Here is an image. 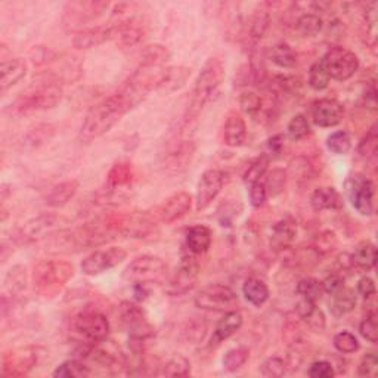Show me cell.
I'll list each match as a JSON object with an SVG mask.
<instances>
[{
    "label": "cell",
    "instance_id": "e7e4bbea",
    "mask_svg": "<svg viewBox=\"0 0 378 378\" xmlns=\"http://www.w3.org/2000/svg\"><path fill=\"white\" fill-rule=\"evenodd\" d=\"M283 146H284V136L283 135H275L268 141V150L273 155L281 153Z\"/></svg>",
    "mask_w": 378,
    "mask_h": 378
},
{
    "label": "cell",
    "instance_id": "bcb514c9",
    "mask_svg": "<svg viewBox=\"0 0 378 378\" xmlns=\"http://www.w3.org/2000/svg\"><path fill=\"white\" fill-rule=\"evenodd\" d=\"M331 77L326 73L325 67L322 65L321 61L312 64V67L309 69V86L314 90H325L328 86H330Z\"/></svg>",
    "mask_w": 378,
    "mask_h": 378
},
{
    "label": "cell",
    "instance_id": "52a82bcc",
    "mask_svg": "<svg viewBox=\"0 0 378 378\" xmlns=\"http://www.w3.org/2000/svg\"><path fill=\"white\" fill-rule=\"evenodd\" d=\"M195 306L203 310L211 312H231L237 310L238 295L237 293L222 284H211L204 287L199 294L195 295Z\"/></svg>",
    "mask_w": 378,
    "mask_h": 378
},
{
    "label": "cell",
    "instance_id": "74e56055",
    "mask_svg": "<svg viewBox=\"0 0 378 378\" xmlns=\"http://www.w3.org/2000/svg\"><path fill=\"white\" fill-rule=\"evenodd\" d=\"M57 378H85L90 375V368L81 359L65 360L52 374Z\"/></svg>",
    "mask_w": 378,
    "mask_h": 378
},
{
    "label": "cell",
    "instance_id": "ac0fdd59",
    "mask_svg": "<svg viewBox=\"0 0 378 378\" xmlns=\"http://www.w3.org/2000/svg\"><path fill=\"white\" fill-rule=\"evenodd\" d=\"M157 222V218H153L148 213H134V215L122 218L117 222V228L119 232L129 238H143L153 231Z\"/></svg>",
    "mask_w": 378,
    "mask_h": 378
},
{
    "label": "cell",
    "instance_id": "cb8c5ba5",
    "mask_svg": "<svg viewBox=\"0 0 378 378\" xmlns=\"http://www.w3.org/2000/svg\"><path fill=\"white\" fill-rule=\"evenodd\" d=\"M295 312H297L299 318L307 324V326L312 331L322 333L325 330V325H326L325 315H324V312L317 306V302L300 297V302L297 303Z\"/></svg>",
    "mask_w": 378,
    "mask_h": 378
},
{
    "label": "cell",
    "instance_id": "ab89813d",
    "mask_svg": "<svg viewBox=\"0 0 378 378\" xmlns=\"http://www.w3.org/2000/svg\"><path fill=\"white\" fill-rule=\"evenodd\" d=\"M295 27H297L299 33L305 37H314L318 36L319 33L322 31L324 27V21L319 15L317 13H312V12H306L302 16H299L297 23H295Z\"/></svg>",
    "mask_w": 378,
    "mask_h": 378
},
{
    "label": "cell",
    "instance_id": "9f6ffc18",
    "mask_svg": "<svg viewBox=\"0 0 378 378\" xmlns=\"http://www.w3.org/2000/svg\"><path fill=\"white\" fill-rule=\"evenodd\" d=\"M378 372V356L377 352H368L360 359L358 367L359 377H375Z\"/></svg>",
    "mask_w": 378,
    "mask_h": 378
},
{
    "label": "cell",
    "instance_id": "e0dca14e",
    "mask_svg": "<svg viewBox=\"0 0 378 378\" xmlns=\"http://www.w3.org/2000/svg\"><path fill=\"white\" fill-rule=\"evenodd\" d=\"M37 364V355L31 350H18L5 353L2 360L4 377L27 375Z\"/></svg>",
    "mask_w": 378,
    "mask_h": 378
},
{
    "label": "cell",
    "instance_id": "4316f807",
    "mask_svg": "<svg viewBox=\"0 0 378 378\" xmlns=\"http://www.w3.org/2000/svg\"><path fill=\"white\" fill-rule=\"evenodd\" d=\"M295 234H297V229L295 225L290 219H283L278 223L273 225L272 234H271V247L275 252H283L287 250L290 245L293 244Z\"/></svg>",
    "mask_w": 378,
    "mask_h": 378
},
{
    "label": "cell",
    "instance_id": "11a10c76",
    "mask_svg": "<svg viewBox=\"0 0 378 378\" xmlns=\"http://www.w3.org/2000/svg\"><path fill=\"white\" fill-rule=\"evenodd\" d=\"M377 143H378V136H377V126L374 124L370 131L367 134V136L359 142L358 146V153L360 154V157H365V158H372L377 154Z\"/></svg>",
    "mask_w": 378,
    "mask_h": 378
},
{
    "label": "cell",
    "instance_id": "5b68a950",
    "mask_svg": "<svg viewBox=\"0 0 378 378\" xmlns=\"http://www.w3.org/2000/svg\"><path fill=\"white\" fill-rule=\"evenodd\" d=\"M344 192L353 208L362 216L374 215V184L372 180L362 175L353 173L344 182Z\"/></svg>",
    "mask_w": 378,
    "mask_h": 378
},
{
    "label": "cell",
    "instance_id": "db71d44e",
    "mask_svg": "<svg viewBox=\"0 0 378 378\" xmlns=\"http://www.w3.org/2000/svg\"><path fill=\"white\" fill-rule=\"evenodd\" d=\"M359 333L370 343L375 344L378 341V325H377L375 310H371L370 314L364 318V321L360 322Z\"/></svg>",
    "mask_w": 378,
    "mask_h": 378
},
{
    "label": "cell",
    "instance_id": "680465c9",
    "mask_svg": "<svg viewBox=\"0 0 378 378\" xmlns=\"http://www.w3.org/2000/svg\"><path fill=\"white\" fill-rule=\"evenodd\" d=\"M307 374L312 378H333L336 371L333 364L328 362V360H317V362L310 365Z\"/></svg>",
    "mask_w": 378,
    "mask_h": 378
},
{
    "label": "cell",
    "instance_id": "7c38bea8",
    "mask_svg": "<svg viewBox=\"0 0 378 378\" xmlns=\"http://www.w3.org/2000/svg\"><path fill=\"white\" fill-rule=\"evenodd\" d=\"M108 6L105 2H71L64 9V25L71 28L86 25L101 16Z\"/></svg>",
    "mask_w": 378,
    "mask_h": 378
},
{
    "label": "cell",
    "instance_id": "f546056e",
    "mask_svg": "<svg viewBox=\"0 0 378 378\" xmlns=\"http://www.w3.org/2000/svg\"><path fill=\"white\" fill-rule=\"evenodd\" d=\"M310 206L315 211L336 210L343 206L341 195L333 187H321L314 191L310 196Z\"/></svg>",
    "mask_w": 378,
    "mask_h": 378
},
{
    "label": "cell",
    "instance_id": "f6af8a7d",
    "mask_svg": "<svg viewBox=\"0 0 378 378\" xmlns=\"http://www.w3.org/2000/svg\"><path fill=\"white\" fill-rule=\"evenodd\" d=\"M182 334L189 343H201L207 336V324L203 318H191L184 325Z\"/></svg>",
    "mask_w": 378,
    "mask_h": 378
},
{
    "label": "cell",
    "instance_id": "7bdbcfd3",
    "mask_svg": "<svg viewBox=\"0 0 378 378\" xmlns=\"http://www.w3.org/2000/svg\"><path fill=\"white\" fill-rule=\"evenodd\" d=\"M250 358V350L245 349V348H234V349H229L225 356H223V368L228 372H235L238 370H241L245 364H247V360Z\"/></svg>",
    "mask_w": 378,
    "mask_h": 378
},
{
    "label": "cell",
    "instance_id": "44dd1931",
    "mask_svg": "<svg viewBox=\"0 0 378 378\" xmlns=\"http://www.w3.org/2000/svg\"><path fill=\"white\" fill-rule=\"evenodd\" d=\"M112 39V25H96L80 30L73 39L77 49H92Z\"/></svg>",
    "mask_w": 378,
    "mask_h": 378
},
{
    "label": "cell",
    "instance_id": "30bf717a",
    "mask_svg": "<svg viewBox=\"0 0 378 378\" xmlns=\"http://www.w3.org/2000/svg\"><path fill=\"white\" fill-rule=\"evenodd\" d=\"M127 257V252L122 247H107L95 250L80 263V269L88 276L101 275L112 268L119 266Z\"/></svg>",
    "mask_w": 378,
    "mask_h": 378
},
{
    "label": "cell",
    "instance_id": "5bb4252c",
    "mask_svg": "<svg viewBox=\"0 0 378 378\" xmlns=\"http://www.w3.org/2000/svg\"><path fill=\"white\" fill-rule=\"evenodd\" d=\"M344 105L337 100L324 98L310 107V119L319 127H336L344 119Z\"/></svg>",
    "mask_w": 378,
    "mask_h": 378
},
{
    "label": "cell",
    "instance_id": "ba28073f",
    "mask_svg": "<svg viewBox=\"0 0 378 378\" xmlns=\"http://www.w3.org/2000/svg\"><path fill=\"white\" fill-rule=\"evenodd\" d=\"M199 275H200V261L196 260V256L192 254L191 252L184 253L182 257H180L179 266L172 276L167 293L173 297H177V295H184L189 293L196 281H199Z\"/></svg>",
    "mask_w": 378,
    "mask_h": 378
},
{
    "label": "cell",
    "instance_id": "277c9868",
    "mask_svg": "<svg viewBox=\"0 0 378 378\" xmlns=\"http://www.w3.org/2000/svg\"><path fill=\"white\" fill-rule=\"evenodd\" d=\"M167 275V263L161 257L143 254L131 260L123 271V278L134 285L157 284Z\"/></svg>",
    "mask_w": 378,
    "mask_h": 378
},
{
    "label": "cell",
    "instance_id": "6125c7cd",
    "mask_svg": "<svg viewBox=\"0 0 378 378\" xmlns=\"http://www.w3.org/2000/svg\"><path fill=\"white\" fill-rule=\"evenodd\" d=\"M377 9H378V4L377 2H371L367 9H365V23H367V31L368 35L372 37V43H375V35H377Z\"/></svg>",
    "mask_w": 378,
    "mask_h": 378
},
{
    "label": "cell",
    "instance_id": "ffe728a7",
    "mask_svg": "<svg viewBox=\"0 0 378 378\" xmlns=\"http://www.w3.org/2000/svg\"><path fill=\"white\" fill-rule=\"evenodd\" d=\"M28 65L21 58H4L0 62V90L5 93L8 89L27 76Z\"/></svg>",
    "mask_w": 378,
    "mask_h": 378
},
{
    "label": "cell",
    "instance_id": "d4e9b609",
    "mask_svg": "<svg viewBox=\"0 0 378 378\" xmlns=\"http://www.w3.org/2000/svg\"><path fill=\"white\" fill-rule=\"evenodd\" d=\"M78 191V182L77 180H65L55 185L51 191H49L45 196V204L52 208H59L67 206Z\"/></svg>",
    "mask_w": 378,
    "mask_h": 378
},
{
    "label": "cell",
    "instance_id": "8d00e7d4",
    "mask_svg": "<svg viewBox=\"0 0 378 378\" xmlns=\"http://www.w3.org/2000/svg\"><path fill=\"white\" fill-rule=\"evenodd\" d=\"M134 167H131L130 163H116L111 167L107 176V182L110 188H122L126 185H130L131 180H134Z\"/></svg>",
    "mask_w": 378,
    "mask_h": 378
},
{
    "label": "cell",
    "instance_id": "e575fe53",
    "mask_svg": "<svg viewBox=\"0 0 378 378\" xmlns=\"http://www.w3.org/2000/svg\"><path fill=\"white\" fill-rule=\"evenodd\" d=\"M358 293L352 288L344 287L341 291H338L336 295H333V302L330 305V310L333 317L340 318L350 314V312L356 307L358 303Z\"/></svg>",
    "mask_w": 378,
    "mask_h": 378
},
{
    "label": "cell",
    "instance_id": "1f68e13d",
    "mask_svg": "<svg viewBox=\"0 0 378 378\" xmlns=\"http://www.w3.org/2000/svg\"><path fill=\"white\" fill-rule=\"evenodd\" d=\"M242 294L250 305L260 307L269 300L271 291H269V287L265 284V281L252 276L249 279H245V283L242 285Z\"/></svg>",
    "mask_w": 378,
    "mask_h": 378
},
{
    "label": "cell",
    "instance_id": "6f0895ef",
    "mask_svg": "<svg viewBox=\"0 0 378 378\" xmlns=\"http://www.w3.org/2000/svg\"><path fill=\"white\" fill-rule=\"evenodd\" d=\"M268 195H278L279 192H283L284 187H285V172L284 170H272V173H269L266 182H265Z\"/></svg>",
    "mask_w": 378,
    "mask_h": 378
},
{
    "label": "cell",
    "instance_id": "2e32d148",
    "mask_svg": "<svg viewBox=\"0 0 378 378\" xmlns=\"http://www.w3.org/2000/svg\"><path fill=\"white\" fill-rule=\"evenodd\" d=\"M195 154V143L188 139H177L169 146V151L164 157V167L170 173H179L185 170Z\"/></svg>",
    "mask_w": 378,
    "mask_h": 378
},
{
    "label": "cell",
    "instance_id": "ee69618b",
    "mask_svg": "<svg viewBox=\"0 0 378 378\" xmlns=\"http://www.w3.org/2000/svg\"><path fill=\"white\" fill-rule=\"evenodd\" d=\"M295 291H297V294L302 299H307L312 302H318L324 294L322 283H319L318 279L310 278V276L303 278L302 281H299L297 287H295Z\"/></svg>",
    "mask_w": 378,
    "mask_h": 378
},
{
    "label": "cell",
    "instance_id": "d6986e66",
    "mask_svg": "<svg viewBox=\"0 0 378 378\" xmlns=\"http://www.w3.org/2000/svg\"><path fill=\"white\" fill-rule=\"evenodd\" d=\"M145 35V24L138 18H129L112 25V40H116V43L122 47H131L138 45Z\"/></svg>",
    "mask_w": 378,
    "mask_h": 378
},
{
    "label": "cell",
    "instance_id": "4dcf8cb0",
    "mask_svg": "<svg viewBox=\"0 0 378 378\" xmlns=\"http://www.w3.org/2000/svg\"><path fill=\"white\" fill-rule=\"evenodd\" d=\"M247 138V126L237 114L229 116L223 126V142L228 146H241Z\"/></svg>",
    "mask_w": 378,
    "mask_h": 378
},
{
    "label": "cell",
    "instance_id": "6da1fadb",
    "mask_svg": "<svg viewBox=\"0 0 378 378\" xmlns=\"http://www.w3.org/2000/svg\"><path fill=\"white\" fill-rule=\"evenodd\" d=\"M225 80V65L219 58H208L195 80L191 105L184 114L188 122H195L200 111L213 100Z\"/></svg>",
    "mask_w": 378,
    "mask_h": 378
},
{
    "label": "cell",
    "instance_id": "d590c367",
    "mask_svg": "<svg viewBox=\"0 0 378 378\" xmlns=\"http://www.w3.org/2000/svg\"><path fill=\"white\" fill-rule=\"evenodd\" d=\"M269 59L276 65V67L283 70H291L297 65V54H295L293 51V47L287 43L275 45L269 52Z\"/></svg>",
    "mask_w": 378,
    "mask_h": 378
},
{
    "label": "cell",
    "instance_id": "d6a6232c",
    "mask_svg": "<svg viewBox=\"0 0 378 378\" xmlns=\"http://www.w3.org/2000/svg\"><path fill=\"white\" fill-rule=\"evenodd\" d=\"M352 265L362 269V271H371L374 269L377 263V247L371 241H362L356 245L353 254L350 256Z\"/></svg>",
    "mask_w": 378,
    "mask_h": 378
},
{
    "label": "cell",
    "instance_id": "94428289",
    "mask_svg": "<svg viewBox=\"0 0 378 378\" xmlns=\"http://www.w3.org/2000/svg\"><path fill=\"white\" fill-rule=\"evenodd\" d=\"M344 287V278L338 273H333L330 276L325 278V281L322 283V288H324V293L330 294L331 297L333 295H336L338 291H341Z\"/></svg>",
    "mask_w": 378,
    "mask_h": 378
},
{
    "label": "cell",
    "instance_id": "7402d4cb",
    "mask_svg": "<svg viewBox=\"0 0 378 378\" xmlns=\"http://www.w3.org/2000/svg\"><path fill=\"white\" fill-rule=\"evenodd\" d=\"M242 315L240 310H231L226 312L223 318L218 322L215 331H213L210 346H218L222 341L228 340L229 337H232L237 331H240V328L242 326Z\"/></svg>",
    "mask_w": 378,
    "mask_h": 378
},
{
    "label": "cell",
    "instance_id": "603a6c76",
    "mask_svg": "<svg viewBox=\"0 0 378 378\" xmlns=\"http://www.w3.org/2000/svg\"><path fill=\"white\" fill-rule=\"evenodd\" d=\"M271 24V15L265 9H256L249 18L247 27H245V43L250 46H256L261 37L266 35Z\"/></svg>",
    "mask_w": 378,
    "mask_h": 378
},
{
    "label": "cell",
    "instance_id": "7dc6e473",
    "mask_svg": "<svg viewBox=\"0 0 378 378\" xmlns=\"http://www.w3.org/2000/svg\"><path fill=\"white\" fill-rule=\"evenodd\" d=\"M309 134H310V122L305 116V114H297V116H294L290 120V123L287 126V135L291 141H294V142L302 141Z\"/></svg>",
    "mask_w": 378,
    "mask_h": 378
},
{
    "label": "cell",
    "instance_id": "9c48e42d",
    "mask_svg": "<svg viewBox=\"0 0 378 378\" xmlns=\"http://www.w3.org/2000/svg\"><path fill=\"white\" fill-rule=\"evenodd\" d=\"M73 330L88 343H101L110 334V322L100 312H81L73 318Z\"/></svg>",
    "mask_w": 378,
    "mask_h": 378
},
{
    "label": "cell",
    "instance_id": "484cf974",
    "mask_svg": "<svg viewBox=\"0 0 378 378\" xmlns=\"http://www.w3.org/2000/svg\"><path fill=\"white\" fill-rule=\"evenodd\" d=\"M57 222V218L52 215H43L36 219H31L27 222L18 232V238L21 242H31L42 238L45 232H47L49 229H52Z\"/></svg>",
    "mask_w": 378,
    "mask_h": 378
},
{
    "label": "cell",
    "instance_id": "836d02e7",
    "mask_svg": "<svg viewBox=\"0 0 378 378\" xmlns=\"http://www.w3.org/2000/svg\"><path fill=\"white\" fill-rule=\"evenodd\" d=\"M170 51L163 45H150L146 46L141 54V64L142 69H160L164 64L169 62Z\"/></svg>",
    "mask_w": 378,
    "mask_h": 378
},
{
    "label": "cell",
    "instance_id": "8fae6325",
    "mask_svg": "<svg viewBox=\"0 0 378 378\" xmlns=\"http://www.w3.org/2000/svg\"><path fill=\"white\" fill-rule=\"evenodd\" d=\"M120 317L130 333L131 340L143 341L155 334L154 326L146 319L145 312L136 303L124 302L120 306Z\"/></svg>",
    "mask_w": 378,
    "mask_h": 378
},
{
    "label": "cell",
    "instance_id": "681fc988",
    "mask_svg": "<svg viewBox=\"0 0 378 378\" xmlns=\"http://www.w3.org/2000/svg\"><path fill=\"white\" fill-rule=\"evenodd\" d=\"M240 107L245 114H249L250 117L256 119L263 111V100L256 92H244L240 96Z\"/></svg>",
    "mask_w": 378,
    "mask_h": 378
},
{
    "label": "cell",
    "instance_id": "f907efd6",
    "mask_svg": "<svg viewBox=\"0 0 378 378\" xmlns=\"http://www.w3.org/2000/svg\"><path fill=\"white\" fill-rule=\"evenodd\" d=\"M287 372L285 360L279 356L268 358L265 362L260 365V374L266 378H281Z\"/></svg>",
    "mask_w": 378,
    "mask_h": 378
},
{
    "label": "cell",
    "instance_id": "60d3db41",
    "mask_svg": "<svg viewBox=\"0 0 378 378\" xmlns=\"http://www.w3.org/2000/svg\"><path fill=\"white\" fill-rule=\"evenodd\" d=\"M326 148L336 155H346L352 150V136L346 130H337L326 138Z\"/></svg>",
    "mask_w": 378,
    "mask_h": 378
},
{
    "label": "cell",
    "instance_id": "be15d7a7",
    "mask_svg": "<svg viewBox=\"0 0 378 378\" xmlns=\"http://www.w3.org/2000/svg\"><path fill=\"white\" fill-rule=\"evenodd\" d=\"M356 293L359 295H362V297L365 300L368 299H372L375 293H377V288H375V283L374 279H371L370 276H362L358 281V287H356Z\"/></svg>",
    "mask_w": 378,
    "mask_h": 378
},
{
    "label": "cell",
    "instance_id": "c3c4849f",
    "mask_svg": "<svg viewBox=\"0 0 378 378\" xmlns=\"http://www.w3.org/2000/svg\"><path fill=\"white\" fill-rule=\"evenodd\" d=\"M54 135H55V127L52 124H37L27 134L25 145L33 148L40 146L51 139Z\"/></svg>",
    "mask_w": 378,
    "mask_h": 378
},
{
    "label": "cell",
    "instance_id": "f35d334b",
    "mask_svg": "<svg viewBox=\"0 0 378 378\" xmlns=\"http://www.w3.org/2000/svg\"><path fill=\"white\" fill-rule=\"evenodd\" d=\"M269 163H271V157L268 154H261L259 155L256 160H253L247 170L244 173V182L247 185L256 184V182H261V177L266 175L268 169H269Z\"/></svg>",
    "mask_w": 378,
    "mask_h": 378
},
{
    "label": "cell",
    "instance_id": "816d5d0a",
    "mask_svg": "<svg viewBox=\"0 0 378 378\" xmlns=\"http://www.w3.org/2000/svg\"><path fill=\"white\" fill-rule=\"evenodd\" d=\"M333 343L336 350L343 355H352L359 350L358 338L349 331H340L338 334H336Z\"/></svg>",
    "mask_w": 378,
    "mask_h": 378
},
{
    "label": "cell",
    "instance_id": "91938a15",
    "mask_svg": "<svg viewBox=\"0 0 378 378\" xmlns=\"http://www.w3.org/2000/svg\"><path fill=\"white\" fill-rule=\"evenodd\" d=\"M249 199H250V204L256 208L265 206L268 200V191H266L265 184L263 182L252 184L249 188Z\"/></svg>",
    "mask_w": 378,
    "mask_h": 378
},
{
    "label": "cell",
    "instance_id": "b9f144b4",
    "mask_svg": "<svg viewBox=\"0 0 378 378\" xmlns=\"http://www.w3.org/2000/svg\"><path fill=\"white\" fill-rule=\"evenodd\" d=\"M191 372V362L182 356L175 355L161 367V375L164 377H187Z\"/></svg>",
    "mask_w": 378,
    "mask_h": 378
},
{
    "label": "cell",
    "instance_id": "7a4b0ae2",
    "mask_svg": "<svg viewBox=\"0 0 378 378\" xmlns=\"http://www.w3.org/2000/svg\"><path fill=\"white\" fill-rule=\"evenodd\" d=\"M74 275V266L65 260H40L33 269V284L43 295H52Z\"/></svg>",
    "mask_w": 378,
    "mask_h": 378
},
{
    "label": "cell",
    "instance_id": "9a60e30c",
    "mask_svg": "<svg viewBox=\"0 0 378 378\" xmlns=\"http://www.w3.org/2000/svg\"><path fill=\"white\" fill-rule=\"evenodd\" d=\"M191 207H192L191 194L180 191L169 196V199L163 203V206L157 208L155 218L158 222H163V223H173L177 219L184 218L191 210Z\"/></svg>",
    "mask_w": 378,
    "mask_h": 378
},
{
    "label": "cell",
    "instance_id": "8992f818",
    "mask_svg": "<svg viewBox=\"0 0 378 378\" xmlns=\"http://www.w3.org/2000/svg\"><path fill=\"white\" fill-rule=\"evenodd\" d=\"M321 62L330 77L338 81L352 78L359 70V58L356 54L343 46L328 49Z\"/></svg>",
    "mask_w": 378,
    "mask_h": 378
},
{
    "label": "cell",
    "instance_id": "3957f363",
    "mask_svg": "<svg viewBox=\"0 0 378 378\" xmlns=\"http://www.w3.org/2000/svg\"><path fill=\"white\" fill-rule=\"evenodd\" d=\"M62 88L57 81H42L23 92L13 102V110L18 112L46 111L55 108L62 101Z\"/></svg>",
    "mask_w": 378,
    "mask_h": 378
},
{
    "label": "cell",
    "instance_id": "f5cc1de1",
    "mask_svg": "<svg viewBox=\"0 0 378 378\" xmlns=\"http://www.w3.org/2000/svg\"><path fill=\"white\" fill-rule=\"evenodd\" d=\"M5 284L11 293H20V291L25 290V287H27L25 268L13 266L5 278Z\"/></svg>",
    "mask_w": 378,
    "mask_h": 378
},
{
    "label": "cell",
    "instance_id": "83f0119b",
    "mask_svg": "<svg viewBox=\"0 0 378 378\" xmlns=\"http://www.w3.org/2000/svg\"><path fill=\"white\" fill-rule=\"evenodd\" d=\"M189 77H191V70L182 67V65H179V67L164 69L160 73L158 89H163L166 92H176L187 85Z\"/></svg>",
    "mask_w": 378,
    "mask_h": 378
},
{
    "label": "cell",
    "instance_id": "4fadbf2b",
    "mask_svg": "<svg viewBox=\"0 0 378 378\" xmlns=\"http://www.w3.org/2000/svg\"><path fill=\"white\" fill-rule=\"evenodd\" d=\"M225 184V175L222 170L210 169L206 170L196 185V194H195V204L196 210L201 211L206 210L213 201L218 199L222 188Z\"/></svg>",
    "mask_w": 378,
    "mask_h": 378
},
{
    "label": "cell",
    "instance_id": "f1b7e54d",
    "mask_svg": "<svg viewBox=\"0 0 378 378\" xmlns=\"http://www.w3.org/2000/svg\"><path fill=\"white\" fill-rule=\"evenodd\" d=\"M211 231L204 225L191 226L187 231V249L192 254L199 256L208 252L211 245Z\"/></svg>",
    "mask_w": 378,
    "mask_h": 378
}]
</instances>
